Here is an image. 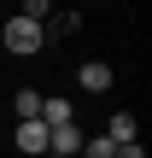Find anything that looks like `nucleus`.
<instances>
[{
    "instance_id": "obj_7",
    "label": "nucleus",
    "mask_w": 152,
    "mask_h": 158,
    "mask_svg": "<svg viewBox=\"0 0 152 158\" xmlns=\"http://www.w3.org/2000/svg\"><path fill=\"white\" fill-rule=\"evenodd\" d=\"M12 106H18V123H41V94H35V88H18Z\"/></svg>"
},
{
    "instance_id": "obj_2",
    "label": "nucleus",
    "mask_w": 152,
    "mask_h": 158,
    "mask_svg": "<svg viewBox=\"0 0 152 158\" xmlns=\"http://www.w3.org/2000/svg\"><path fill=\"white\" fill-rule=\"evenodd\" d=\"M70 152H82V129H76V123L47 129V158H70Z\"/></svg>"
},
{
    "instance_id": "obj_5",
    "label": "nucleus",
    "mask_w": 152,
    "mask_h": 158,
    "mask_svg": "<svg viewBox=\"0 0 152 158\" xmlns=\"http://www.w3.org/2000/svg\"><path fill=\"white\" fill-rule=\"evenodd\" d=\"M105 141H111V147H123V141H141V123H135V111H117V117L105 123Z\"/></svg>"
},
{
    "instance_id": "obj_4",
    "label": "nucleus",
    "mask_w": 152,
    "mask_h": 158,
    "mask_svg": "<svg viewBox=\"0 0 152 158\" xmlns=\"http://www.w3.org/2000/svg\"><path fill=\"white\" fill-rule=\"evenodd\" d=\"M76 82H82V88H88V94H105V88H111V82H117V76H111V64H94V59H88V64H82V70H76Z\"/></svg>"
},
{
    "instance_id": "obj_6",
    "label": "nucleus",
    "mask_w": 152,
    "mask_h": 158,
    "mask_svg": "<svg viewBox=\"0 0 152 158\" xmlns=\"http://www.w3.org/2000/svg\"><path fill=\"white\" fill-rule=\"evenodd\" d=\"M41 123H47V129H64V123H76L70 100H41Z\"/></svg>"
},
{
    "instance_id": "obj_8",
    "label": "nucleus",
    "mask_w": 152,
    "mask_h": 158,
    "mask_svg": "<svg viewBox=\"0 0 152 158\" xmlns=\"http://www.w3.org/2000/svg\"><path fill=\"white\" fill-rule=\"evenodd\" d=\"M82 158H117V147L105 135H82Z\"/></svg>"
},
{
    "instance_id": "obj_3",
    "label": "nucleus",
    "mask_w": 152,
    "mask_h": 158,
    "mask_svg": "<svg viewBox=\"0 0 152 158\" xmlns=\"http://www.w3.org/2000/svg\"><path fill=\"white\" fill-rule=\"evenodd\" d=\"M18 152H35V158H47V123H18Z\"/></svg>"
},
{
    "instance_id": "obj_9",
    "label": "nucleus",
    "mask_w": 152,
    "mask_h": 158,
    "mask_svg": "<svg viewBox=\"0 0 152 158\" xmlns=\"http://www.w3.org/2000/svg\"><path fill=\"white\" fill-rule=\"evenodd\" d=\"M117 158H146V147H141V141H123V147H117Z\"/></svg>"
},
{
    "instance_id": "obj_1",
    "label": "nucleus",
    "mask_w": 152,
    "mask_h": 158,
    "mask_svg": "<svg viewBox=\"0 0 152 158\" xmlns=\"http://www.w3.org/2000/svg\"><path fill=\"white\" fill-rule=\"evenodd\" d=\"M0 41H6V53H41V47H47V29L29 23V18H6Z\"/></svg>"
}]
</instances>
